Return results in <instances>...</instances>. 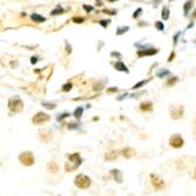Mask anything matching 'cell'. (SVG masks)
<instances>
[{
    "instance_id": "6da1fadb",
    "label": "cell",
    "mask_w": 196,
    "mask_h": 196,
    "mask_svg": "<svg viewBox=\"0 0 196 196\" xmlns=\"http://www.w3.org/2000/svg\"><path fill=\"white\" fill-rule=\"evenodd\" d=\"M69 161L65 164L66 167V171H74V170L76 169L79 167V164L81 163V159H80V155H79L78 153H75V154H72V155H69Z\"/></svg>"
},
{
    "instance_id": "7a4b0ae2",
    "label": "cell",
    "mask_w": 196,
    "mask_h": 196,
    "mask_svg": "<svg viewBox=\"0 0 196 196\" xmlns=\"http://www.w3.org/2000/svg\"><path fill=\"white\" fill-rule=\"evenodd\" d=\"M8 108H10V111L14 112V113H19L24 109V104L18 96L11 98L8 100Z\"/></svg>"
},
{
    "instance_id": "3957f363",
    "label": "cell",
    "mask_w": 196,
    "mask_h": 196,
    "mask_svg": "<svg viewBox=\"0 0 196 196\" xmlns=\"http://www.w3.org/2000/svg\"><path fill=\"white\" fill-rule=\"evenodd\" d=\"M19 161L21 162V164L26 166V167H31L34 164V155H33L31 151H25V153H21L19 155Z\"/></svg>"
},
{
    "instance_id": "277c9868",
    "label": "cell",
    "mask_w": 196,
    "mask_h": 196,
    "mask_svg": "<svg viewBox=\"0 0 196 196\" xmlns=\"http://www.w3.org/2000/svg\"><path fill=\"white\" fill-rule=\"evenodd\" d=\"M75 186L80 188V189H86V188H88L89 186H91V180H89V177L86 176V175H82V174H80L78 176L75 177Z\"/></svg>"
},
{
    "instance_id": "5b68a950",
    "label": "cell",
    "mask_w": 196,
    "mask_h": 196,
    "mask_svg": "<svg viewBox=\"0 0 196 196\" xmlns=\"http://www.w3.org/2000/svg\"><path fill=\"white\" fill-rule=\"evenodd\" d=\"M151 186L154 187L155 190H162L164 189L166 187V183L162 180V177H160L156 174H151Z\"/></svg>"
},
{
    "instance_id": "8992f818",
    "label": "cell",
    "mask_w": 196,
    "mask_h": 196,
    "mask_svg": "<svg viewBox=\"0 0 196 196\" xmlns=\"http://www.w3.org/2000/svg\"><path fill=\"white\" fill-rule=\"evenodd\" d=\"M47 121H49V115H47L46 113H42L40 112L38 114H35L32 119V122L35 124H41V123H45Z\"/></svg>"
},
{
    "instance_id": "52a82bcc",
    "label": "cell",
    "mask_w": 196,
    "mask_h": 196,
    "mask_svg": "<svg viewBox=\"0 0 196 196\" xmlns=\"http://www.w3.org/2000/svg\"><path fill=\"white\" fill-rule=\"evenodd\" d=\"M169 144L173 148H181L183 146V139L178 134H175V135L170 136Z\"/></svg>"
},
{
    "instance_id": "ba28073f",
    "label": "cell",
    "mask_w": 196,
    "mask_h": 196,
    "mask_svg": "<svg viewBox=\"0 0 196 196\" xmlns=\"http://www.w3.org/2000/svg\"><path fill=\"white\" fill-rule=\"evenodd\" d=\"M53 133L49 129H44L42 131H40L39 139L40 141H44V142H48L49 140H52Z\"/></svg>"
},
{
    "instance_id": "9c48e42d",
    "label": "cell",
    "mask_w": 196,
    "mask_h": 196,
    "mask_svg": "<svg viewBox=\"0 0 196 196\" xmlns=\"http://www.w3.org/2000/svg\"><path fill=\"white\" fill-rule=\"evenodd\" d=\"M183 111H184V108H183L182 106H177L174 109H171L170 116L173 119H180L183 115Z\"/></svg>"
},
{
    "instance_id": "30bf717a",
    "label": "cell",
    "mask_w": 196,
    "mask_h": 196,
    "mask_svg": "<svg viewBox=\"0 0 196 196\" xmlns=\"http://www.w3.org/2000/svg\"><path fill=\"white\" fill-rule=\"evenodd\" d=\"M157 53V49L155 48H149V49H144V51H139L137 52V55L141 58V57H151V55H154Z\"/></svg>"
},
{
    "instance_id": "8fae6325",
    "label": "cell",
    "mask_w": 196,
    "mask_h": 196,
    "mask_svg": "<svg viewBox=\"0 0 196 196\" xmlns=\"http://www.w3.org/2000/svg\"><path fill=\"white\" fill-rule=\"evenodd\" d=\"M140 109L142 112H151L153 111V105H151V102H149V101H144V102H141Z\"/></svg>"
},
{
    "instance_id": "7c38bea8",
    "label": "cell",
    "mask_w": 196,
    "mask_h": 196,
    "mask_svg": "<svg viewBox=\"0 0 196 196\" xmlns=\"http://www.w3.org/2000/svg\"><path fill=\"white\" fill-rule=\"evenodd\" d=\"M193 5H194V0H188L184 5H183V11H184V15H188L189 11L193 8Z\"/></svg>"
},
{
    "instance_id": "4fadbf2b",
    "label": "cell",
    "mask_w": 196,
    "mask_h": 196,
    "mask_svg": "<svg viewBox=\"0 0 196 196\" xmlns=\"http://www.w3.org/2000/svg\"><path fill=\"white\" fill-rule=\"evenodd\" d=\"M121 154H122V155H123L126 159H131V157L133 156L134 154H135V151H133L131 148H123V149H122V151H121Z\"/></svg>"
},
{
    "instance_id": "5bb4252c",
    "label": "cell",
    "mask_w": 196,
    "mask_h": 196,
    "mask_svg": "<svg viewBox=\"0 0 196 196\" xmlns=\"http://www.w3.org/2000/svg\"><path fill=\"white\" fill-rule=\"evenodd\" d=\"M114 68H115V69H118V71H122V72H126V73L129 72V69H128V68H127L122 62H120V61L114 64Z\"/></svg>"
},
{
    "instance_id": "9a60e30c",
    "label": "cell",
    "mask_w": 196,
    "mask_h": 196,
    "mask_svg": "<svg viewBox=\"0 0 196 196\" xmlns=\"http://www.w3.org/2000/svg\"><path fill=\"white\" fill-rule=\"evenodd\" d=\"M118 151H109V153H107L106 154V160L107 161H113V160H115L116 157H118Z\"/></svg>"
},
{
    "instance_id": "2e32d148",
    "label": "cell",
    "mask_w": 196,
    "mask_h": 196,
    "mask_svg": "<svg viewBox=\"0 0 196 196\" xmlns=\"http://www.w3.org/2000/svg\"><path fill=\"white\" fill-rule=\"evenodd\" d=\"M31 19H32L33 21H35V22H44L46 20L44 17H41V15H39V14H37V13H33L32 15H31Z\"/></svg>"
},
{
    "instance_id": "e0dca14e",
    "label": "cell",
    "mask_w": 196,
    "mask_h": 196,
    "mask_svg": "<svg viewBox=\"0 0 196 196\" xmlns=\"http://www.w3.org/2000/svg\"><path fill=\"white\" fill-rule=\"evenodd\" d=\"M58 164L55 163V162H51V163L48 164V171L49 173H57L58 171Z\"/></svg>"
},
{
    "instance_id": "ac0fdd59",
    "label": "cell",
    "mask_w": 196,
    "mask_h": 196,
    "mask_svg": "<svg viewBox=\"0 0 196 196\" xmlns=\"http://www.w3.org/2000/svg\"><path fill=\"white\" fill-rule=\"evenodd\" d=\"M169 18V8L167 6H164L162 8V19L163 20H167Z\"/></svg>"
},
{
    "instance_id": "d6986e66",
    "label": "cell",
    "mask_w": 196,
    "mask_h": 196,
    "mask_svg": "<svg viewBox=\"0 0 196 196\" xmlns=\"http://www.w3.org/2000/svg\"><path fill=\"white\" fill-rule=\"evenodd\" d=\"M129 29V27L128 26H121V27H118V29H116V34L118 35H122L124 32H127Z\"/></svg>"
},
{
    "instance_id": "ffe728a7",
    "label": "cell",
    "mask_w": 196,
    "mask_h": 196,
    "mask_svg": "<svg viewBox=\"0 0 196 196\" xmlns=\"http://www.w3.org/2000/svg\"><path fill=\"white\" fill-rule=\"evenodd\" d=\"M64 12H65V10L62 7H57L55 10H53L51 12V15H58V14H62Z\"/></svg>"
},
{
    "instance_id": "44dd1931",
    "label": "cell",
    "mask_w": 196,
    "mask_h": 196,
    "mask_svg": "<svg viewBox=\"0 0 196 196\" xmlns=\"http://www.w3.org/2000/svg\"><path fill=\"white\" fill-rule=\"evenodd\" d=\"M176 82H177V78H171L167 81V86H169V87L170 86H174Z\"/></svg>"
},
{
    "instance_id": "7402d4cb",
    "label": "cell",
    "mask_w": 196,
    "mask_h": 196,
    "mask_svg": "<svg viewBox=\"0 0 196 196\" xmlns=\"http://www.w3.org/2000/svg\"><path fill=\"white\" fill-rule=\"evenodd\" d=\"M155 27H156L159 31H163V29H164L163 24H162L161 21H156V22H155Z\"/></svg>"
},
{
    "instance_id": "603a6c76",
    "label": "cell",
    "mask_w": 196,
    "mask_h": 196,
    "mask_svg": "<svg viewBox=\"0 0 196 196\" xmlns=\"http://www.w3.org/2000/svg\"><path fill=\"white\" fill-rule=\"evenodd\" d=\"M73 21L76 22V24H80V22H84L85 21V18H81V17H74L73 18Z\"/></svg>"
},
{
    "instance_id": "cb8c5ba5",
    "label": "cell",
    "mask_w": 196,
    "mask_h": 196,
    "mask_svg": "<svg viewBox=\"0 0 196 196\" xmlns=\"http://www.w3.org/2000/svg\"><path fill=\"white\" fill-rule=\"evenodd\" d=\"M149 80H143V81H141V82H139L137 85H135V86H133V89H136V88H139V87H141V86H143L144 84H147Z\"/></svg>"
},
{
    "instance_id": "d4e9b609",
    "label": "cell",
    "mask_w": 196,
    "mask_h": 196,
    "mask_svg": "<svg viewBox=\"0 0 196 196\" xmlns=\"http://www.w3.org/2000/svg\"><path fill=\"white\" fill-rule=\"evenodd\" d=\"M71 88H72V84H71V82H68V84H66V85L62 87V91L68 92V91H71Z\"/></svg>"
},
{
    "instance_id": "484cf974",
    "label": "cell",
    "mask_w": 196,
    "mask_h": 196,
    "mask_svg": "<svg viewBox=\"0 0 196 196\" xmlns=\"http://www.w3.org/2000/svg\"><path fill=\"white\" fill-rule=\"evenodd\" d=\"M109 22H111V20H101V21H100V25L104 27V28H106Z\"/></svg>"
},
{
    "instance_id": "4316f807",
    "label": "cell",
    "mask_w": 196,
    "mask_h": 196,
    "mask_svg": "<svg viewBox=\"0 0 196 196\" xmlns=\"http://www.w3.org/2000/svg\"><path fill=\"white\" fill-rule=\"evenodd\" d=\"M141 13H142V8H137V11H135L134 14H133V18H135V19H136L137 17H139Z\"/></svg>"
},
{
    "instance_id": "83f0119b",
    "label": "cell",
    "mask_w": 196,
    "mask_h": 196,
    "mask_svg": "<svg viewBox=\"0 0 196 196\" xmlns=\"http://www.w3.org/2000/svg\"><path fill=\"white\" fill-rule=\"evenodd\" d=\"M84 8H85L86 12H92L93 11V6H88V5H84Z\"/></svg>"
},
{
    "instance_id": "f1b7e54d",
    "label": "cell",
    "mask_w": 196,
    "mask_h": 196,
    "mask_svg": "<svg viewBox=\"0 0 196 196\" xmlns=\"http://www.w3.org/2000/svg\"><path fill=\"white\" fill-rule=\"evenodd\" d=\"M104 12H105V13H107V14H112V15H114V14L116 13L115 11H109V10H104Z\"/></svg>"
},
{
    "instance_id": "f546056e",
    "label": "cell",
    "mask_w": 196,
    "mask_h": 196,
    "mask_svg": "<svg viewBox=\"0 0 196 196\" xmlns=\"http://www.w3.org/2000/svg\"><path fill=\"white\" fill-rule=\"evenodd\" d=\"M81 114H82V108H78V109H76V113H75L76 118H79V115H81Z\"/></svg>"
},
{
    "instance_id": "4dcf8cb0",
    "label": "cell",
    "mask_w": 196,
    "mask_h": 196,
    "mask_svg": "<svg viewBox=\"0 0 196 196\" xmlns=\"http://www.w3.org/2000/svg\"><path fill=\"white\" fill-rule=\"evenodd\" d=\"M66 48H67V53L72 52V47L69 46V44H68V42H66Z\"/></svg>"
},
{
    "instance_id": "1f68e13d",
    "label": "cell",
    "mask_w": 196,
    "mask_h": 196,
    "mask_svg": "<svg viewBox=\"0 0 196 196\" xmlns=\"http://www.w3.org/2000/svg\"><path fill=\"white\" fill-rule=\"evenodd\" d=\"M173 58H175V52L170 53V57H169V59H168V61H171V60H173Z\"/></svg>"
},
{
    "instance_id": "d6a6232c",
    "label": "cell",
    "mask_w": 196,
    "mask_h": 196,
    "mask_svg": "<svg viewBox=\"0 0 196 196\" xmlns=\"http://www.w3.org/2000/svg\"><path fill=\"white\" fill-rule=\"evenodd\" d=\"M112 92H118V88H109L108 93H112Z\"/></svg>"
},
{
    "instance_id": "836d02e7",
    "label": "cell",
    "mask_w": 196,
    "mask_h": 196,
    "mask_svg": "<svg viewBox=\"0 0 196 196\" xmlns=\"http://www.w3.org/2000/svg\"><path fill=\"white\" fill-rule=\"evenodd\" d=\"M178 35H180V33H177L176 35H175V37H174V45H175V44H176V41H177V37H178Z\"/></svg>"
},
{
    "instance_id": "e575fe53",
    "label": "cell",
    "mask_w": 196,
    "mask_h": 196,
    "mask_svg": "<svg viewBox=\"0 0 196 196\" xmlns=\"http://www.w3.org/2000/svg\"><path fill=\"white\" fill-rule=\"evenodd\" d=\"M31 62H32V64H35V62H37V58H32V59H31Z\"/></svg>"
},
{
    "instance_id": "d590c367",
    "label": "cell",
    "mask_w": 196,
    "mask_h": 196,
    "mask_svg": "<svg viewBox=\"0 0 196 196\" xmlns=\"http://www.w3.org/2000/svg\"><path fill=\"white\" fill-rule=\"evenodd\" d=\"M193 18H196V10H195V12H194V14H193Z\"/></svg>"
},
{
    "instance_id": "8d00e7d4",
    "label": "cell",
    "mask_w": 196,
    "mask_h": 196,
    "mask_svg": "<svg viewBox=\"0 0 196 196\" xmlns=\"http://www.w3.org/2000/svg\"><path fill=\"white\" fill-rule=\"evenodd\" d=\"M109 2H114V1H116V0H108Z\"/></svg>"
},
{
    "instance_id": "74e56055",
    "label": "cell",
    "mask_w": 196,
    "mask_h": 196,
    "mask_svg": "<svg viewBox=\"0 0 196 196\" xmlns=\"http://www.w3.org/2000/svg\"><path fill=\"white\" fill-rule=\"evenodd\" d=\"M194 177L196 178V170H195V174H194Z\"/></svg>"
},
{
    "instance_id": "f35d334b",
    "label": "cell",
    "mask_w": 196,
    "mask_h": 196,
    "mask_svg": "<svg viewBox=\"0 0 196 196\" xmlns=\"http://www.w3.org/2000/svg\"><path fill=\"white\" fill-rule=\"evenodd\" d=\"M170 1H173V0H170Z\"/></svg>"
}]
</instances>
